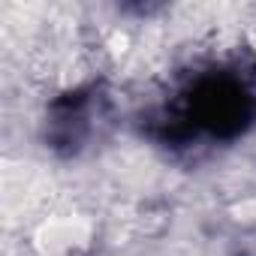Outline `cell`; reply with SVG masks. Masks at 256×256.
<instances>
[{"mask_svg":"<svg viewBox=\"0 0 256 256\" xmlns=\"http://www.w3.org/2000/svg\"><path fill=\"white\" fill-rule=\"evenodd\" d=\"M90 241V226L78 217H60V220H48L40 232H36V250L40 256H76L82 247H88Z\"/></svg>","mask_w":256,"mask_h":256,"instance_id":"cell-1","label":"cell"},{"mask_svg":"<svg viewBox=\"0 0 256 256\" xmlns=\"http://www.w3.org/2000/svg\"><path fill=\"white\" fill-rule=\"evenodd\" d=\"M244 40H247V46H250V52H256V24H250V28H247V34H244Z\"/></svg>","mask_w":256,"mask_h":256,"instance_id":"cell-2","label":"cell"}]
</instances>
